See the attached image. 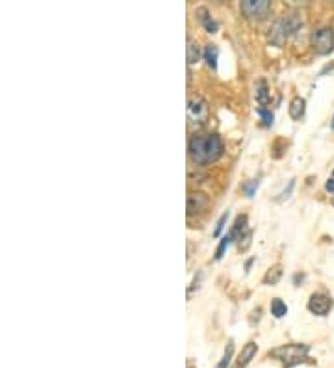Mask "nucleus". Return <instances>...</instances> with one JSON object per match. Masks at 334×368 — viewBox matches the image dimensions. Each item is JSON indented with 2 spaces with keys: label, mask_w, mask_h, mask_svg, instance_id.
Returning a JSON list of instances; mask_svg holds the SVG:
<instances>
[{
  "label": "nucleus",
  "mask_w": 334,
  "mask_h": 368,
  "mask_svg": "<svg viewBox=\"0 0 334 368\" xmlns=\"http://www.w3.org/2000/svg\"><path fill=\"white\" fill-rule=\"evenodd\" d=\"M256 352H258V346H256V343H253V340H250V343H247L246 346H243V350H241L240 357H238L236 367H234V368H246L247 364L253 361V357L256 355Z\"/></svg>",
  "instance_id": "obj_10"
},
{
  "label": "nucleus",
  "mask_w": 334,
  "mask_h": 368,
  "mask_svg": "<svg viewBox=\"0 0 334 368\" xmlns=\"http://www.w3.org/2000/svg\"><path fill=\"white\" fill-rule=\"evenodd\" d=\"M310 45L314 49L316 54L327 56L334 50V30L325 26V28H318L310 35Z\"/></svg>",
  "instance_id": "obj_4"
},
{
  "label": "nucleus",
  "mask_w": 334,
  "mask_h": 368,
  "mask_svg": "<svg viewBox=\"0 0 334 368\" xmlns=\"http://www.w3.org/2000/svg\"><path fill=\"white\" fill-rule=\"evenodd\" d=\"M232 242H234V240H232L231 234H225V236H223V238H221V242H219V246H217L216 257H214V259L221 260L223 255H225V251H226V249H229V246H231Z\"/></svg>",
  "instance_id": "obj_21"
},
{
  "label": "nucleus",
  "mask_w": 334,
  "mask_h": 368,
  "mask_svg": "<svg viewBox=\"0 0 334 368\" xmlns=\"http://www.w3.org/2000/svg\"><path fill=\"white\" fill-rule=\"evenodd\" d=\"M250 242H253V231L250 229L243 231V233H241L236 240L238 249H240V251H247V249L250 248Z\"/></svg>",
  "instance_id": "obj_19"
},
{
  "label": "nucleus",
  "mask_w": 334,
  "mask_h": 368,
  "mask_svg": "<svg viewBox=\"0 0 334 368\" xmlns=\"http://www.w3.org/2000/svg\"><path fill=\"white\" fill-rule=\"evenodd\" d=\"M255 99L260 106H265L267 103H270V86H267V82H265L264 79H260L258 82H256Z\"/></svg>",
  "instance_id": "obj_13"
},
{
  "label": "nucleus",
  "mask_w": 334,
  "mask_h": 368,
  "mask_svg": "<svg viewBox=\"0 0 334 368\" xmlns=\"http://www.w3.org/2000/svg\"><path fill=\"white\" fill-rule=\"evenodd\" d=\"M208 114H210V108H208L207 100L199 97V95L190 97V100H188V115H190V120L197 121V123H205L208 120Z\"/></svg>",
  "instance_id": "obj_7"
},
{
  "label": "nucleus",
  "mask_w": 334,
  "mask_h": 368,
  "mask_svg": "<svg viewBox=\"0 0 334 368\" xmlns=\"http://www.w3.org/2000/svg\"><path fill=\"white\" fill-rule=\"evenodd\" d=\"M202 56H205V62H207V65L210 67L212 71L217 69V56H219V49H217V45H214V43H208L207 47H205V52H202Z\"/></svg>",
  "instance_id": "obj_15"
},
{
  "label": "nucleus",
  "mask_w": 334,
  "mask_h": 368,
  "mask_svg": "<svg viewBox=\"0 0 334 368\" xmlns=\"http://www.w3.org/2000/svg\"><path fill=\"white\" fill-rule=\"evenodd\" d=\"M333 177H334V175H333Z\"/></svg>",
  "instance_id": "obj_33"
},
{
  "label": "nucleus",
  "mask_w": 334,
  "mask_h": 368,
  "mask_svg": "<svg viewBox=\"0 0 334 368\" xmlns=\"http://www.w3.org/2000/svg\"><path fill=\"white\" fill-rule=\"evenodd\" d=\"M288 112H290V117L294 121H301L303 117H305L306 114V100L303 99V97H294L290 103V108H288Z\"/></svg>",
  "instance_id": "obj_11"
},
{
  "label": "nucleus",
  "mask_w": 334,
  "mask_h": 368,
  "mask_svg": "<svg viewBox=\"0 0 334 368\" xmlns=\"http://www.w3.org/2000/svg\"><path fill=\"white\" fill-rule=\"evenodd\" d=\"M286 147H288V142H286V139H275L273 145H271V156H273V159H282L286 153Z\"/></svg>",
  "instance_id": "obj_18"
},
{
  "label": "nucleus",
  "mask_w": 334,
  "mask_h": 368,
  "mask_svg": "<svg viewBox=\"0 0 334 368\" xmlns=\"http://www.w3.org/2000/svg\"><path fill=\"white\" fill-rule=\"evenodd\" d=\"M253 263H255V257H253V259H249V260H247V263H246V272H247V274H249L250 264H253Z\"/></svg>",
  "instance_id": "obj_30"
},
{
  "label": "nucleus",
  "mask_w": 334,
  "mask_h": 368,
  "mask_svg": "<svg viewBox=\"0 0 334 368\" xmlns=\"http://www.w3.org/2000/svg\"><path fill=\"white\" fill-rule=\"evenodd\" d=\"M247 214H240V216H236V219H234V225H232V229H231V236H232V240H238V236H240L241 233H243V231H247L249 229V227H247Z\"/></svg>",
  "instance_id": "obj_16"
},
{
  "label": "nucleus",
  "mask_w": 334,
  "mask_h": 368,
  "mask_svg": "<svg viewBox=\"0 0 334 368\" xmlns=\"http://www.w3.org/2000/svg\"><path fill=\"white\" fill-rule=\"evenodd\" d=\"M270 309H271V314H273L275 318H284L286 314H288V305H286L280 298L271 299Z\"/></svg>",
  "instance_id": "obj_17"
},
{
  "label": "nucleus",
  "mask_w": 334,
  "mask_h": 368,
  "mask_svg": "<svg viewBox=\"0 0 334 368\" xmlns=\"http://www.w3.org/2000/svg\"><path fill=\"white\" fill-rule=\"evenodd\" d=\"M282 274H284V268H282V264H273V266H271V268L265 272L264 279H262V283L267 284V287H275L280 279H282Z\"/></svg>",
  "instance_id": "obj_12"
},
{
  "label": "nucleus",
  "mask_w": 334,
  "mask_h": 368,
  "mask_svg": "<svg viewBox=\"0 0 334 368\" xmlns=\"http://www.w3.org/2000/svg\"><path fill=\"white\" fill-rule=\"evenodd\" d=\"M305 281V274H295L294 275V284L295 287H301V283Z\"/></svg>",
  "instance_id": "obj_28"
},
{
  "label": "nucleus",
  "mask_w": 334,
  "mask_h": 368,
  "mask_svg": "<svg viewBox=\"0 0 334 368\" xmlns=\"http://www.w3.org/2000/svg\"><path fill=\"white\" fill-rule=\"evenodd\" d=\"M256 114L260 115L265 127H271V125H273V120H275V114H273V112H271L270 108H265V106H258V108H256Z\"/></svg>",
  "instance_id": "obj_23"
},
{
  "label": "nucleus",
  "mask_w": 334,
  "mask_h": 368,
  "mask_svg": "<svg viewBox=\"0 0 334 368\" xmlns=\"http://www.w3.org/2000/svg\"><path fill=\"white\" fill-rule=\"evenodd\" d=\"M240 10L249 19H265L271 13V2L270 0H243Z\"/></svg>",
  "instance_id": "obj_5"
},
{
  "label": "nucleus",
  "mask_w": 334,
  "mask_h": 368,
  "mask_svg": "<svg viewBox=\"0 0 334 368\" xmlns=\"http://www.w3.org/2000/svg\"><path fill=\"white\" fill-rule=\"evenodd\" d=\"M201 277H202V274L195 275V279H193L192 287H190V296H192V292H193V290H195V289H199V283H201Z\"/></svg>",
  "instance_id": "obj_27"
},
{
  "label": "nucleus",
  "mask_w": 334,
  "mask_h": 368,
  "mask_svg": "<svg viewBox=\"0 0 334 368\" xmlns=\"http://www.w3.org/2000/svg\"><path fill=\"white\" fill-rule=\"evenodd\" d=\"M303 26V23H301V19L297 16H286L282 17V19H279L273 25V28H271V34H270V41L273 43V45L277 47H282L284 45V41L288 35L294 34L297 28H301Z\"/></svg>",
  "instance_id": "obj_3"
},
{
  "label": "nucleus",
  "mask_w": 334,
  "mask_h": 368,
  "mask_svg": "<svg viewBox=\"0 0 334 368\" xmlns=\"http://www.w3.org/2000/svg\"><path fill=\"white\" fill-rule=\"evenodd\" d=\"M229 216H231V212L226 210V212H223V214H221V218L217 219L216 229H214V236H216V238H219V236H221V233H223V229H225L226 222H229Z\"/></svg>",
  "instance_id": "obj_24"
},
{
  "label": "nucleus",
  "mask_w": 334,
  "mask_h": 368,
  "mask_svg": "<svg viewBox=\"0 0 334 368\" xmlns=\"http://www.w3.org/2000/svg\"><path fill=\"white\" fill-rule=\"evenodd\" d=\"M333 207H334V200H333Z\"/></svg>",
  "instance_id": "obj_32"
},
{
  "label": "nucleus",
  "mask_w": 334,
  "mask_h": 368,
  "mask_svg": "<svg viewBox=\"0 0 334 368\" xmlns=\"http://www.w3.org/2000/svg\"><path fill=\"white\" fill-rule=\"evenodd\" d=\"M195 16L199 17V23H201L202 28H205L208 34H216V32L219 30V23L210 16V11H208L207 8H197Z\"/></svg>",
  "instance_id": "obj_9"
},
{
  "label": "nucleus",
  "mask_w": 334,
  "mask_h": 368,
  "mask_svg": "<svg viewBox=\"0 0 334 368\" xmlns=\"http://www.w3.org/2000/svg\"><path fill=\"white\" fill-rule=\"evenodd\" d=\"M225 145H223L221 136L217 132H210V134H195L190 144H188V153L190 159L195 164H212L216 160L221 159Z\"/></svg>",
  "instance_id": "obj_1"
},
{
  "label": "nucleus",
  "mask_w": 334,
  "mask_h": 368,
  "mask_svg": "<svg viewBox=\"0 0 334 368\" xmlns=\"http://www.w3.org/2000/svg\"><path fill=\"white\" fill-rule=\"evenodd\" d=\"M333 305H334V301L329 294L314 292L312 296H310L309 305H306V307H309L310 313L316 314V316H327V314L330 313Z\"/></svg>",
  "instance_id": "obj_6"
},
{
  "label": "nucleus",
  "mask_w": 334,
  "mask_h": 368,
  "mask_svg": "<svg viewBox=\"0 0 334 368\" xmlns=\"http://www.w3.org/2000/svg\"><path fill=\"white\" fill-rule=\"evenodd\" d=\"M232 355H234V343H232V340H229V344H226V348H225V353H223L221 361L217 363L216 368H229V364H231V361H232Z\"/></svg>",
  "instance_id": "obj_20"
},
{
  "label": "nucleus",
  "mask_w": 334,
  "mask_h": 368,
  "mask_svg": "<svg viewBox=\"0 0 334 368\" xmlns=\"http://www.w3.org/2000/svg\"><path fill=\"white\" fill-rule=\"evenodd\" d=\"M260 318H262V309L256 307L255 311L249 314V323H250V326H256V323L260 322Z\"/></svg>",
  "instance_id": "obj_26"
},
{
  "label": "nucleus",
  "mask_w": 334,
  "mask_h": 368,
  "mask_svg": "<svg viewBox=\"0 0 334 368\" xmlns=\"http://www.w3.org/2000/svg\"><path fill=\"white\" fill-rule=\"evenodd\" d=\"M309 352H310L309 344L292 343V344H284V346H279V348L275 350H271L270 357L280 361L284 368H294L297 367V364L305 363Z\"/></svg>",
  "instance_id": "obj_2"
},
{
  "label": "nucleus",
  "mask_w": 334,
  "mask_h": 368,
  "mask_svg": "<svg viewBox=\"0 0 334 368\" xmlns=\"http://www.w3.org/2000/svg\"><path fill=\"white\" fill-rule=\"evenodd\" d=\"M325 190H327V192H330V194H334V177H330V179L325 183Z\"/></svg>",
  "instance_id": "obj_29"
},
{
  "label": "nucleus",
  "mask_w": 334,
  "mask_h": 368,
  "mask_svg": "<svg viewBox=\"0 0 334 368\" xmlns=\"http://www.w3.org/2000/svg\"><path fill=\"white\" fill-rule=\"evenodd\" d=\"M210 205V197L202 192H190L188 194V216L199 214Z\"/></svg>",
  "instance_id": "obj_8"
},
{
  "label": "nucleus",
  "mask_w": 334,
  "mask_h": 368,
  "mask_svg": "<svg viewBox=\"0 0 334 368\" xmlns=\"http://www.w3.org/2000/svg\"><path fill=\"white\" fill-rule=\"evenodd\" d=\"M294 186H295V179H290L288 180V188H284L282 190V192H280L279 194V197H275V201H284V200H288V197H290L292 195V192H294Z\"/></svg>",
  "instance_id": "obj_25"
},
{
  "label": "nucleus",
  "mask_w": 334,
  "mask_h": 368,
  "mask_svg": "<svg viewBox=\"0 0 334 368\" xmlns=\"http://www.w3.org/2000/svg\"><path fill=\"white\" fill-rule=\"evenodd\" d=\"M258 186H260V179L247 180V183L241 186V190H243V195H246V197H249V200H250V197H255Z\"/></svg>",
  "instance_id": "obj_22"
},
{
  "label": "nucleus",
  "mask_w": 334,
  "mask_h": 368,
  "mask_svg": "<svg viewBox=\"0 0 334 368\" xmlns=\"http://www.w3.org/2000/svg\"><path fill=\"white\" fill-rule=\"evenodd\" d=\"M333 129H334V115H333Z\"/></svg>",
  "instance_id": "obj_31"
},
{
  "label": "nucleus",
  "mask_w": 334,
  "mask_h": 368,
  "mask_svg": "<svg viewBox=\"0 0 334 368\" xmlns=\"http://www.w3.org/2000/svg\"><path fill=\"white\" fill-rule=\"evenodd\" d=\"M186 58L188 65H195L197 62L201 60V47L193 38H188V47H186Z\"/></svg>",
  "instance_id": "obj_14"
}]
</instances>
